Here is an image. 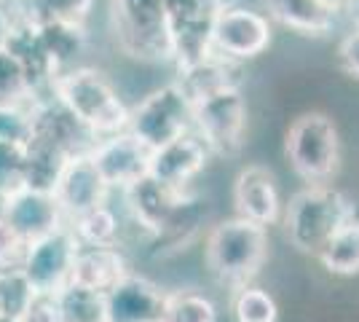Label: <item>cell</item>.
Listing matches in <instances>:
<instances>
[{
	"label": "cell",
	"mask_w": 359,
	"mask_h": 322,
	"mask_svg": "<svg viewBox=\"0 0 359 322\" xmlns=\"http://www.w3.org/2000/svg\"><path fill=\"white\" fill-rule=\"evenodd\" d=\"M338 65L346 76L359 78V30H351L338 46Z\"/></svg>",
	"instance_id": "e575fe53"
},
{
	"label": "cell",
	"mask_w": 359,
	"mask_h": 322,
	"mask_svg": "<svg viewBox=\"0 0 359 322\" xmlns=\"http://www.w3.org/2000/svg\"><path fill=\"white\" fill-rule=\"evenodd\" d=\"M0 322H11V320H6V317H0Z\"/></svg>",
	"instance_id": "ab89813d"
},
{
	"label": "cell",
	"mask_w": 359,
	"mask_h": 322,
	"mask_svg": "<svg viewBox=\"0 0 359 322\" xmlns=\"http://www.w3.org/2000/svg\"><path fill=\"white\" fill-rule=\"evenodd\" d=\"M41 38H43L46 48L51 54V60L57 62L62 73L70 65L73 57H78L83 46H86V25H70V22H48V25H38Z\"/></svg>",
	"instance_id": "484cf974"
},
{
	"label": "cell",
	"mask_w": 359,
	"mask_h": 322,
	"mask_svg": "<svg viewBox=\"0 0 359 322\" xmlns=\"http://www.w3.org/2000/svg\"><path fill=\"white\" fill-rule=\"evenodd\" d=\"M233 207L239 217H247L260 226H273L282 217V196L279 185L269 167H244L233 183Z\"/></svg>",
	"instance_id": "9a60e30c"
},
{
	"label": "cell",
	"mask_w": 359,
	"mask_h": 322,
	"mask_svg": "<svg viewBox=\"0 0 359 322\" xmlns=\"http://www.w3.org/2000/svg\"><path fill=\"white\" fill-rule=\"evenodd\" d=\"M60 322H105L107 320V295L78 282H70L65 290L54 295Z\"/></svg>",
	"instance_id": "603a6c76"
},
{
	"label": "cell",
	"mask_w": 359,
	"mask_h": 322,
	"mask_svg": "<svg viewBox=\"0 0 359 322\" xmlns=\"http://www.w3.org/2000/svg\"><path fill=\"white\" fill-rule=\"evenodd\" d=\"M27 250H30V245L25 239H19L16 234H11L0 223V271L22 269L25 258H27Z\"/></svg>",
	"instance_id": "836d02e7"
},
{
	"label": "cell",
	"mask_w": 359,
	"mask_h": 322,
	"mask_svg": "<svg viewBox=\"0 0 359 322\" xmlns=\"http://www.w3.org/2000/svg\"><path fill=\"white\" fill-rule=\"evenodd\" d=\"M225 0H166V27L172 41V62L194 65L212 54V35Z\"/></svg>",
	"instance_id": "52a82bcc"
},
{
	"label": "cell",
	"mask_w": 359,
	"mask_h": 322,
	"mask_svg": "<svg viewBox=\"0 0 359 322\" xmlns=\"http://www.w3.org/2000/svg\"><path fill=\"white\" fill-rule=\"evenodd\" d=\"M27 188V148L25 142L0 140V196L8 199Z\"/></svg>",
	"instance_id": "4dcf8cb0"
},
{
	"label": "cell",
	"mask_w": 359,
	"mask_h": 322,
	"mask_svg": "<svg viewBox=\"0 0 359 322\" xmlns=\"http://www.w3.org/2000/svg\"><path fill=\"white\" fill-rule=\"evenodd\" d=\"M344 11H346L348 25H351V30H359V0H348Z\"/></svg>",
	"instance_id": "74e56055"
},
{
	"label": "cell",
	"mask_w": 359,
	"mask_h": 322,
	"mask_svg": "<svg viewBox=\"0 0 359 322\" xmlns=\"http://www.w3.org/2000/svg\"><path fill=\"white\" fill-rule=\"evenodd\" d=\"M110 185L100 175V169L94 164L91 154L73 156L70 164L62 172L60 183L54 188V196L62 204V210L67 215V220H73L78 215L89 213L94 207L105 204Z\"/></svg>",
	"instance_id": "5bb4252c"
},
{
	"label": "cell",
	"mask_w": 359,
	"mask_h": 322,
	"mask_svg": "<svg viewBox=\"0 0 359 322\" xmlns=\"http://www.w3.org/2000/svg\"><path fill=\"white\" fill-rule=\"evenodd\" d=\"M91 159L110 188L126 191L129 185L140 183L150 175L153 151L126 129L118 135L97 140V145L91 148Z\"/></svg>",
	"instance_id": "7c38bea8"
},
{
	"label": "cell",
	"mask_w": 359,
	"mask_h": 322,
	"mask_svg": "<svg viewBox=\"0 0 359 322\" xmlns=\"http://www.w3.org/2000/svg\"><path fill=\"white\" fill-rule=\"evenodd\" d=\"M0 223L19 239L32 245L48 234L60 231L62 226H67V215L51 191H38V188L27 185L6 199Z\"/></svg>",
	"instance_id": "8fae6325"
},
{
	"label": "cell",
	"mask_w": 359,
	"mask_h": 322,
	"mask_svg": "<svg viewBox=\"0 0 359 322\" xmlns=\"http://www.w3.org/2000/svg\"><path fill=\"white\" fill-rule=\"evenodd\" d=\"M207 217H210L207 201L185 191L175 204V210L164 220V226L153 236H148L150 255L153 258H169V255H177L182 250H188V245H194L196 236L201 234Z\"/></svg>",
	"instance_id": "e0dca14e"
},
{
	"label": "cell",
	"mask_w": 359,
	"mask_h": 322,
	"mask_svg": "<svg viewBox=\"0 0 359 322\" xmlns=\"http://www.w3.org/2000/svg\"><path fill=\"white\" fill-rule=\"evenodd\" d=\"M269 16L282 27L300 35L322 38L335 27V11H330L322 0H266Z\"/></svg>",
	"instance_id": "7402d4cb"
},
{
	"label": "cell",
	"mask_w": 359,
	"mask_h": 322,
	"mask_svg": "<svg viewBox=\"0 0 359 322\" xmlns=\"http://www.w3.org/2000/svg\"><path fill=\"white\" fill-rule=\"evenodd\" d=\"M166 295L169 293L150 282L148 276L129 271L107 293L105 322H164Z\"/></svg>",
	"instance_id": "4fadbf2b"
},
{
	"label": "cell",
	"mask_w": 359,
	"mask_h": 322,
	"mask_svg": "<svg viewBox=\"0 0 359 322\" xmlns=\"http://www.w3.org/2000/svg\"><path fill=\"white\" fill-rule=\"evenodd\" d=\"M194 132L207 142L212 156H236L247 132V100L241 89H228L194 107Z\"/></svg>",
	"instance_id": "ba28073f"
},
{
	"label": "cell",
	"mask_w": 359,
	"mask_h": 322,
	"mask_svg": "<svg viewBox=\"0 0 359 322\" xmlns=\"http://www.w3.org/2000/svg\"><path fill=\"white\" fill-rule=\"evenodd\" d=\"M285 154L295 175L309 185H325L341 164V135L327 113H303L290 123Z\"/></svg>",
	"instance_id": "5b68a950"
},
{
	"label": "cell",
	"mask_w": 359,
	"mask_h": 322,
	"mask_svg": "<svg viewBox=\"0 0 359 322\" xmlns=\"http://www.w3.org/2000/svg\"><path fill=\"white\" fill-rule=\"evenodd\" d=\"M8 51L25 67V73L30 78L32 89H35L38 97H41L43 89L51 92V86H54V81H57V76H60L62 70L57 67V62L51 60L43 38H41L38 25H32V22L19 16L14 32H11V41H8Z\"/></svg>",
	"instance_id": "d6986e66"
},
{
	"label": "cell",
	"mask_w": 359,
	"mask_h": 322,
	"mask_svg": "<svg viewBox=\"0 0 359 322\" xmlns=\"http://www.w3.org/2000/svg\"><path fill=\"white\" fill-rule=\"evenodd\" d=\"M210 148L196 132H188L180 140L169 142L164 148L153 151L150 161V177L169 185L175 191H188V183L194 180L210 161Z\"/></svg>",
	"instance_id": "2e32d148"
},
{
	"label": "cell",
	"mask_w": 359,
	"mask_h": 322,
	"mask_svg": "<svg viewBox=\"0 0 359 322\" xmlns=\"http://www.w3.org/2000/svg\"><path fill=\"white\" fill-rule=\"evenodd\" d=\"M38 298V290L22 269L0 271V317L11 322H22L25 314L32 309Z\"/></svg>",
	"instance_id": "83f0119b"
},
{
	"label": "cell",
	"mask_w": 359,
	"mask_h": 322,
	"mask_svg": "<svg viewBox=\"0 0 359 322\" xmlns=\"http://www.w3.org/2000/svg\"><path fill=\"white\" fill-rule=\"evenodd\" d=\"M126 274H129V263L116 245H81L75 258L73 282L107 295Z\"/></svg>",
	"instance_id": "44dd1931"
},
{
	"label": "cell",
	"mask_w": 359,
	"mask_h": 322,
	"mask_svg": "<svg viewBox=\"0 0 359 322\" xmlns=\"http://www.w3.org/2000/svg\"><path fill=\"white\" fill-rule=\"evenodd\" d=\"M51 97H57L97 137H110L129 129L132 110L123 105L105 73L94 67H73L60 73L51 86Z\"/></svg>",
	"instance_id": "3957f363"
},
{
	"label": "cell",
	"mask_w": 359,
	"mask_h": 322,
	"mask_svg": "<svg viewBox=\"0 0 359 322\" xmlns=\"http://www.w3.org/2000/svg\"><path fill=\"white\" fill-rule=\"evenodd\" d=\"M67 226L78 236L81 245L102 247L118 242V217H116V213L107 204H100V207H94L89 213L67 220Z\"/></svg>",
	"instance_id": "4316f807"
},
{
	"label": "cell",
	"mask_w": 359,
	"mask_h": 322,
	"mask_svg": "<svg viewBox=\"0 0 359 322\" xmlns=\"http://www.w3.org/2000/svg\"><path fill=\"white\" fill-rule=\"evenodd\" d=\"M177 86L188 94L194 107L215 94L228 92V89H241V67L239 62L228 60L223 54H215L177 67Z\"/></svg>",
	"instance_id": "ac0fdd59"
},
{
	"label": "cell",
	"mask_w": 359,
	"mask_h": 322,
	"mask_svg": "<svg viewBox=\"0 0 359 322\" xmlns=\"http://www.w3.org/2000/svg\"><path fill=\"white\" fill-rule=\"evenodd\" d=\"M22 322H60V311H57L54 295H38Z\"/></svg>",
	"instance_id": "d590c367"
},
{
	"label": "cell",
	"mask_w": 359,
	"mask_h": 322,
	"mask_svg": "<svg viewBox=\"0 0 359 322\" xmlns=\"http://www.w3.org/2000/svg\"><path fill=\"white\" fill-rule=\"evenodd\" d=\"M233 320L236 322H276L279 307L273 295L257 285H247L233 293Z\"/></svg>",
	"instance_id": "1f68e13d"
},
{
	"label": "cell",
	"mask_w": 359,
	"mask_h": 322,
	"mask_svg": "<svg viewBox=\"0 0 359 322\" xmlns=\"http://www.w3.org/2000/svg\"><path fill=\"white\" fill-rule=\"evenodd\" d=\"M269 255V229L247 217H231L212 226L204 245L210 274L228 290L252 285Z\"/></svg>",
	"instance_id": "6da1fadb"
},
{
	"label": "cell",
	"mask_w": 359,
	"mask_h": 322,
	"mask_svg": "<svg viewBox=\"0 0 359 322\" xmlns=\"http://www.w3.org/2000/svg\"><path fill=\"white\" fill-rule=\"evenodd\" d=\"M16 19H19V14H16V11H8L6 0H0V51L8 48L11 32H14V27H16Z\"/></svg>",
	"instance_id": "8d00e7d4"
},
{
	"label": "cell",
	"mask_w": 359,
	"mask_h": 322,
	"mask_svg": "<svg viewBox=\"0 0 359 322\" xmlns=\"http://www.w3.org/2000/svg\"><path fill=\"white\" fill-rule=\"evenodd\" d=\"M118 48L137 62H172L166 0H107Z\"/></svg>",
	"instance_id": "277c9868"
},
{
	"label": "cell",
	"mask_w": 359,
	"mask_h": 322,
	"mask_svg": "<svg viewBox=\"0 0 359 322\" xmlns=\"http://www.w3.org/2000/svg\"><path fill=\"white\" fill-rule=\"evenodd\" d=\"M316 261L322 263L330 274H359V220H354V223H348V226L338 231L327 245L316 253Z\"/></svg>",
	"instance_id": "cb8c5ba5"
},
{
	"label": "cell",
	"mask_w": 359,
	"mask_h": 322,
	"mask_svg": "<svg viewBox=\"0 0 359 322\" xmlns=\"http://www.w3.org/2000/svg\"><path fill=\"white\" fill-rule=\"evenodd\" d=\"M271 46V22L266 14L247 6H228L217 16L212 51L233 62L255 60Z\"/></svg>",
	"instance_id": "30bf717a"
},
{
	"label": "cell",
	"mask_w": 359,
	"mask_h": 322,
	"mask_svg": "<svg viewBox=\"0 0 359 322\" xmlns=\"http://www.w3.org/2000/svg\"><path fill=\"white\" fill-rule=\"evenodd\" d=\"M32 105H0V140L27 142L32 129Z\"/></svg>",
	"instance_id": "d6a6232c"
},
{
	"label": "cell",
	"mask_w": 359,
	"mask_h": 322,
	"mask_svg": "<svg viewBox=\"0 0 359 322\" xmlns=\"http://www.w3.org/2000/svg\"><path fill=\"white\" fill-rule=\"evenodd\" d=\"M359 220V204L332 185H306L285 210V231L290 245L316 255L338 231Z\"/></svg>",
	"instance_id": "7a4b0ae2"
},
{
	"label": "cell",
	"mask_w": 359,
	"mask_h": 322,
	"mask_svg": "<svg viewBox=\"0 0 359 322\" xmlns=\"http://www.w3.org/2000/svg\"><path fill=\"white\" fill-rule=\"evenodd\" d=\"M78 250H81V242L70 231V226H62L60 231L32 242L22 271L27 274L38 295H57L73 282Z\"/></svg>",
	"instance_id": "9c48e42d"
},
{
	"label": "cell",
	"mask_w": 359,
	"mask_h": 322,
	"mask_svg": "<svg viewBox=\"0 0 359 322\" xmlns=\"http://www.w3.org/2000/svg\"><path fill=\"white\" fill-rule=\"evenodd\" d=\"M322 3L327 6L330 11H335V14H341V11H344V8H346V3H348V0H322Z\"/></svg>",
	"instance_id": "f35d334b"
},
{
	"label": "cell",
	"mask_w": 359,
	"mask_h": 322,
	"mask_svg": "<svg viewBox=\"0 0 359 322\" xmlns=\"http://www.w3.org/2000/svg\"><path fill=\"white\" fill-rule=\"evenodd\" d=\"M41 97L32 89L25 67L6 48L0 51V105H32Z\"/></svg>",
	"instance_id": "f1b7e54d"
},
{
	"label": "cell",
	"mask_w": 359,
	"mask_h": 322,
	"mask_svg": "<svg viewBox=\"0 0 359 322\" xmlns=\"http://www.w3.org/2000/svg\"><path fill=\"white\" fill-rule=\"evenodd\" d=\"M164 322H217V307L204 293L172 290L166 295Z\"/></svg>",
	"instance_id": "f546056e"
},
{
	"label": "cell",
	"mask_w": 359,
	"mask_h": 322,
	"mask_svg": "<svg viewBox=\"0 0 359 322\" xmlns=\"http://www.w3.org/2000/svg\"><path fill=\"white\" fill-rule=\"evenodd\" d=\"M91 6L94 0H19L16 11L32 25H48V22L86 25Z\"/></svg>",
	"instance_id": "d4e9b609"
},
{
	"label": "cell",
	"mask_w": 359,
	"mask_h": 322,
	"mask_svg": "<svg viewBox=\"0 0 359 322\" xmlns=\"http://www.w3.org/2000/svg\"><path fill=\"white\" fill-rule=\"evenodd\" d=\"M182 194L185 191H175V188L158 183L156 177L148 175L140 183L129 185L123 191V199H126V210L132 215V220L142 229V234L153 236L156 231L164 226V220L175 210V204L180 201Z\"/></svg>",
	"instance_id": "ffe728a7"
},
{
	"label": "cell",
	"mask_w": 359,
	"mask_h": 322,
	"mask_svg": "<svg viewBox=\"0 0 359 322\" xmlns=\"http://www.w3.org/2000/svg\"><path fill=\"white\" fill-rule=\"evenodd\" d=\"M129 132L150 151H158L182 135L194 132V102L177 86V81L150 92L129 116Z\"/></svg>",
	"instance_id": "8992f818"
}]
</instances>
